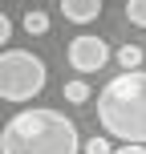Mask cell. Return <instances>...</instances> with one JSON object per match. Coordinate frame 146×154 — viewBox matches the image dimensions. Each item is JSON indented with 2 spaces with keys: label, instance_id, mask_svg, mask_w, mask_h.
<instances>
[{
  "label": "cell",
  "instance_id": "1",
  "mask_svg": "<svg viewBox=\"0 0 146 154\" xmlns=\"http://www.w3.org/2000/svg\"><path fill=\"white\" fill-rule=\"evenodd\" d=\"M0 154H81V134L61 109H20L0 130Z\"/></svg>",
  "mask_w": 146,
  "mask_h": 154
},
{
  "label": "cell",
  "instance_id": "2",
  "mask_svg": "<svg viewBox=\"0 0 146 154\" xmlns=\"http://www.w3.org/2000/svg\"><path fill=\"white\" fill-rule=\"evenodd\" d=\"M98 122L118 142H146V69H122L101 85Z\"/></svg>",
  "mask_w": 146,
  "mask_h": 154
},
{
  "label": "cell",
  "instance_id": "3",
  "mask_svg": "<svg viewBox=\"0 0 146 154\" xmlns=\"http://www.w3.org/2000/svg\"><path fill=\"white\" fill-rule=\"evenodd\" d=\"M45 81H49V69L37 53H29V49H4L0 53V101L24 106L45 89Z\"/></svg>",
  "mask_w": 146,
  "mask_h": 154
},
{
  "label": "cell",
  "instance_id": "4",
  "mask_svg": "<svg viewBox=\"0 0 146 154\" xmlns=\"http://www.w3.org/2000/svg\"><path fill=\"white\" fill-rule=\"evenodd\" d=\"M65 57H69L73 73H98V69H106V61H110V45L98 37V32H81V37L69 41Z\"/></svg>",
  "mask_w": 146,
  "mask_h": 154
},
{
  "label": "cell",
  "instance_id": "5",
  "mask_svg": "<svg viewBox=\"0 0 146 154\" xmlns=\"http://www.w3.org/2000/svg\"><path fill=\"white\" fill-rule=\"evenodd\" d=\"M61 12L73 24H89L101 16V0H61Z\"/></svg>",
  "mask_w": 146,
  "mask_h": 154
},
{
  "label": "cell",
  "instance_id": "6",
  "mask_svg": "<svg viewBox=\"0 0 146 154\" xmlns=\"http://www.w3.org/2000/svg\"><path fill=\"white\" fill-rule=\"evenodd\" d=\"M142 61H146V53L138 45H122L118 49V65H122V69H142Z\"/></svg>",
  "mask_w": 146,
  "mask_h": 154
},
{
  "label": "cell",
  "instance_id": "7",
  "mask_svg": "<svg viewBox=\"0 0 146 154\" xmlns=\"http://www.w3.org/2000/svg\"><path fill=\"white\" fill-rule=\"evenodd\" d=\"M65 101H73V106H85V101H89V81H81V77L65 81Z\"/></svg>",
  "mask_w": 146,
  "mask_h": 154
},
{
  "label": "cell",
  "instance_id": "8",
  "mask_svg": "<svg viewBox=\"0 0 146 154\" xmlns=\"http://www.w3.org/2000/svg\"><path fill=\"white\" fill-rule=\"evenodd\" d=\"M24 32H29V37H45L49 32V12H24Z\"/></svg>",
  "mask_w": 146,
  "mask_h": 154
},
{
  "label": "cell",
  "instance_id": "9",
  "mask_svg": "<svg viewBox=\"0 0 146 154\" xmlns=\"http://www.w3.org/2000/svg\"><path fill=\"white\" fill-rule=\"evenodd\" d=\"M126 16H130V24L146 29V0H130V4H126Z\"/></svg>",
  "mask_w": 146,
  "mask_h": 154
},
{
  "label": "cell",
  "instance_id": "10",
  "mask_svg": "<svg viewBox=\"0 0 146 154\" xmlns=\"http://www.w3.org/2000/svg\"><path fill=\"white\" fill-rule=\"evenodd\" d=\"M110 150H114V146H110V134H106V138L98 134V138L81 142V154H110Z\"/></svg>",
  "mask_w": 146,
  "mask_h": 154
},
{
  "label": "cell",
  "instance_id": "11",
  "mask_svg": "<svg viewBox=\"0 0 146 154\" xmlns=\"http://www.w3.org/2000/svg\"><path fill=\"white\" fill-rule=\"evenodd\" d=\"M110 154H146V142H122V146L110 150Z\"/></svg>",
  "mask_w": 146,
  "mask_h": 154
},
{
  "label": "cell",
  "instance_id": "12",
  "mask_svg": "<svg viewBox=\"0 0 146 154\" xmlns=\"http://www.w3.org/2000/svg\"><path fill=\"white\" fill-rule=\"evenodd\" d=\"M8 37H12V20L0 12V45H8Z\"/></svg>",
  "mask_w": 146,
  "mask_h": 154
}]
</instances>
